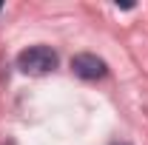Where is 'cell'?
Returning a JSON list of instances; mask_svg holds the SVG:
<instances>
[{
	"mask_svg": "<svg viewBox=\"0 0 148 145\" xmlns=\"http://www.w3.org/2000/svg\"><path fill=\"white\" fill-rule=\"evenodd\" d=\"M17 68L23 74H32V77L49 74L57 68V51L49 46H32V49L17 54Z\"/></svg>",
	"mask_w": 148,
	"mask_h": 145,
	"instance_id": "obj_1",
	"label": "cell"
},
{
	"mask_svg": "<svg viewBox=\"0 0 148 145\" xmlns=\"http://www.w3.org/2000/svg\"><path fill=\"white\" fill-rule=\"evenodd\" d=\"M71 71L77 74L80 80H100V77L108 74V66H106L103 57L83 51V54H74L71 57Z\"/></svg>",
	"mask_w": 148,
	"mask_h": 145,
	"instance_id": "obj_2",
	"label": "cell"
},
{
	"mask_svg": "<svg viewBox=\"0 0 148 145\" xmlns=\"http://www.w3.org/2000/svg\"><path fill=\"white\" fill-rule=\"evenodd\" d=\"M117 145H125V142H117Z\"/></svg>",
	"mask_w": 148,
	"mask_h": 145,
	"instance_id": "obj_3",
	"label": "cell"
}]
</instances>
